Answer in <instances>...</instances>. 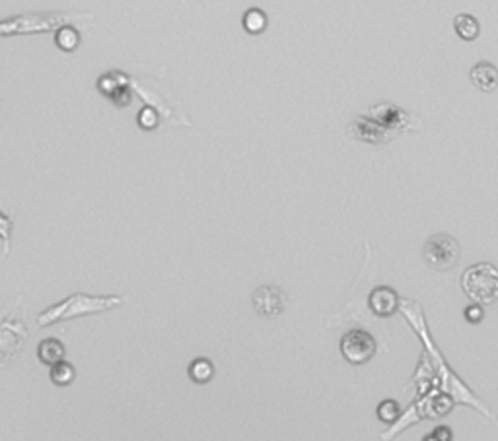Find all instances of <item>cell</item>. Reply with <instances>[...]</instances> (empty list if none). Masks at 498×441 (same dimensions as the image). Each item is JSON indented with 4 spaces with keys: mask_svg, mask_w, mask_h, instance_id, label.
I'll list each match as a JSON object with an SVG mask.
<instances>
[{
    "mask_svg": "<svg viewBox=\"0 0 498 441\" xmlns=\"http://www.w3.org/2000/svg\"><path fill=\"white\" fill-rule=\"evenodd\" d=\"M119 306H123L121 295H90L76 292V294L68 295L55 306L43 309L37 315V325L49 327V325H55L61 321H70V319H76V317L105 313V311Z\"/></svg>",
    "mask_w": 498,
    "mask_h": 441,
    "instance_id": "obj_1",
    "label": "cell"
},
{
    "mask_svg": "<svg viewBox=\"0 0 498 441\" xmlns=\"http://www.w3.org/2000/svg\"><path fill=\"white\" fill-rule=\"evenodd\" d=\"M90 18L82 14H65V12H25L6 20H0V37L12 35H34V34H57L61 27H65L72 20Z\"/></svg>",
    "mask_w": 498,
    "mask_h": 441,
    "instance_id": "obj_2",
    "label": "cell"
},
{
    "mask_svg": "<svg viewBox=\"0 0 498 441\" xmlns=\"http://www.w3.org/2000/svg\"><path fill=\"white\" fill-rule=\"evenodd\" d=\"M462 288L477 306H490L498 302V269L490 262L471 264L462 274Z\"/></svg>",
    "mask_w": 498,
    "mask_h": 441,
    "instance_id": "obj_3",
    "label": "cell"
},
{
    "mask_svg": "<svg viewBox=\"0 0 498 441\" xmlns=\"http://www.w3.org/2000/svg\"><path fill=\"white\" fill-rule=\"evenodd\" d=\"M459 243L453 236L448 234H436L426 239L424 247H422V257L426 260V264L434 271L444 272L453 269L459 260Z\"/></svg>",
    "mask_w": 498,
    "mask_h": 441,
    "instance_id": "obj_4",
    "label": "cell"
},
{
    "mask_svg": "<svg viewBox=\"0 0 498 441\" xmlns=\"http://www.w3.org/2000/svg\"><path fill=\"white\" fill-rule=\"evenodd\" d=\"M378 350V342L364 328H351L340 339V354L352 365H362L370 362Z\"/></svg>",
    "mask_w": 498,
    "mask_h": 441,
    "instance_id": "obj_5",
    "label": "cell"
},
{
    "mask_svg": "<svg viewBox=\"0 0 498 441\" xmlns=\"http://www.w3.org/2000/svg\"><path fill=\"white\" fill-rule=\"evenodd\" d=\"M370 117L376 123H380L385 128L393 131L396 135L403 131H417L422 123L415 115L403 111L401 107H397L393 103H378L370 109Z\"/></svg>",
    "mask_w": 498,
    "mask_h": 441,
    "instance_id": "obj_6",
    "label": "cell"
},
{
    "mask_svg": "<svg viewBox=\"0 0 498 441\" xmlns=\"http://www.w3.org/2000/svg\"><path fill=\"white\" fill-rule=\"evenodd\" d=\"M253 309L265 319H274L288 306V295L279 286H261L251 294Z\"/></svg>",
    "mask_w": 498,
    "mask_h": 441,
    "instance_id": "obj_7",
    "label": "cell"
},
{
    "mask_svg": "<svg viewBox=\"0 0 498 441\" xmlns=\"http://www.w3.org/2000/svg\"><path fill=\"white\" fill-rule=\"evenodd\" d=\"M98 91L103 93L107 100H111L117 107H127L133 102L131 80L121 70H111L98 80Z\"/></svg>",
    "mask_w": 498,
    "mask_h": 441,
    "instance_id": "obj_8",
    "label": "cell"
},
{
    "mask_svg": "<svg viewBox=\"0 0 498 441\" xmlns=\"http://www.w3.org/2000/svg\"><path fill=\"white\" fill-rule=\"evenodd\" d=\"M349 135L358 138V140H364V142H370V144H384V142H389L391 138H396V133L385 128L380 123H376L372 117H358L354 119L351 125H349Z\"/></svg>",
    "mask_w": 498,
    "mask_h": 441,
    "instance_id": "obj_9",
    "label": "cell"
},
{
    "mask_svg": "<svg viewBox=\"0 0 498 441\" xmlns=\"http://www.w3.org/2000/svg\"><path fill=\"white\" fill-rule=\"evenodd\" d=\"M368 304H370V309L378 317H389L396 313L397 309L401 307V302H399V295L393 288L389 286H380L376 288L370 297H368Z\"/></svg>",
    "mask_w": 498,
    "mask_h": 441,
    "instance_id": "obj_10",
    "label": "cell"
},
{
    "mask_svg": "<svg viewBox=\"0 0 498 441\" xmlns=\"http://www.w3.org/2000/svg\"><path fill=\"white\" fill-rule=\"evenodd\" d=\"M469 78H471V82H473V86H475L477 90H481V91L497 90L498 68L495 67L492 63L481 60V63H477L475 67L471 68Z\"/></svg>",
    "mask_w": 498,
    "mask_h": 441,
    "instance_id": "obj_11",
    "label": "cell"
},
{
    "mask_svg": "<svg viewBox=\"0 0 498 441\" xmlns=\"http://www.w3.org/2000/svg\"><path fill=\"white\" fill-rule=\"evenodd\" d=\"M65 356H67V348L65 344L58 339H45L39 342L37 346V358L39 362L45 363V365H57V363L65 362Z\"/></svg>",
    "mask_w": 498,
    "mask_h": 441,
    "instance_id": "obj_12",
    "label": "cell"
},
{
    "mask_svg": "<svg viewBox=\"0 0 498 441\" xmlns=\"http://www.w3.org/2000/svg\"><path fill=\"white\" fill-rule=\"evenodd\" d=\"M453 30L464 41H475L481 34V25L471 14H457L453 20Z\"/></svg>",
    "mask_w": 498,
    "mask_h": 441,
    "instance_id": "obj_13",
    "label": "cell"
},
{
    "mask_svg": "<svg viewBox=\"0 0 498 441\" xmlns=\"http://www.w3.org/2000/svg\"><path fill=\"white\" fill-rule=\"evenodd\" d=\"M187 374H189V379L193 383L206 385L215 377V363L210 362L208 358H197L189 363Z\"/></svg>",
    "mask_w": 498,
    "mask_h": 441,
    "instance_id": "obj_14",
    "label": "cell"
},
{
    "mask_svg": "<svg viewBox=\"0 0 498 441\" xmlns=\"http://www.w3.org/2000/svg\"><path fill=\"white\" fill-rule=\"evenodd\" d=\"M55 43L61 51L65 53H72L76 51V47L80 45V34L74 25H65L61 27L57 34H55Z\"/></svg>",
    "mask_w": 498,
    "mask_h": 441,
    "instance_id": "obj_15",
    "label": "cell"
},
{
    "mask_svg": "<svg viewBox=\"0 0 498 441\" xmlns=\"http://www.w3.org/2000/svg\"><path fill=\"white\" fill-rule=\"evenodd\" d=\"M243 27H246V32L253 35L263 34L267 30V14L261 8H249L243 14Z\"/></svg>",
    "mask_w": 498,
    "mask_h": 441,
    "instance_id": "obj_16",
    "label": "cell"
},
{
    "mask_svg": "<svg viewBox=\"0 0 498 441\" xmlns=\"http://www.w3.org/2000/svg\"><path fill=\"white\" fill-rule=\"evenodd\" d=\"M49 377H51V381L58 387H67L74 381V377H76V370H74V365L68 362H61L57 365H53L51 368V372H49Z\"/></svg>",
    "mask_w": 498,
    "mask_h": 441,
    "instance_id": "obj_17",
    "label": "cell"
},
{
    "mask_svg": "<svg viewBox=\"0 0 498 441\" xmlns=\"http://www.w3.org/2000/svg\"><path fill=\"white\" fill-rule=\"evenodd\" d=\"M399 414H401V407H399V403L393 400V398L382 400L380 407H378V418L382 420V422H385V424L396 422Z\"/></svg>",
    "mask_w": 498,
    "mask_h": 441,
    "instance_id": "obj_18",
    "label": "cell"
},
{
    "mask_svg": "<svg viewBox=\"0 0 498 441\" xmlns=\"http://www.w3.org/2000/svg\"><path fill=\"white\" fill-rule=\"evenodd\" d=\"M136 123L144 131H156L160 126V115L152 109V107H142L138 115H136Z\"/></svg>",
    "mask_w": 498,
    "mask_h": 441,
    "instance_id": "obj_19",
    "label": "cell"
},
{
    "mask_svg": "<svg viewBox=\"0 0 498 441\" xmlns=\"http://www.w3.org/2000/svg\"><path fill=\"white\" fill-rule=\"evenodd\" d=\"M12 229H14V222H12L10 216L0 212V241L4 243V255H6V257H8V253H10Z\"/></svg>",
    "mask_w": 498,
    "mask_h": 441,
    "instance_id": "obj_20",
    "label": "cell"
},
{
    "mask_svg": "<svg viewBox=\"0 0 498 441\" xmlns=\"http://www.w3.org/2000/svg\"><path fill=\"white\" fill-rule=\"evenodd\" d=\"M464 313H465V319H467L469 323H473V325L481 323V321H483V317H485L483 306H477V304H473V306H469V307H465Z\"/></svg>",
    "mask_w": 498,
    "mask_h": 441,
    "instance_id": "obj_21",
    "label": "cell"
},
{
    "mask_svg": "<svg viewBox=\"0 0 498 441\" xmlns=\"http://www.w3.org/2000/svg\"><path fill=\"white\" fill-rule=\"evenodd\" d=\"M432 436H434V438H436L438 441H452V431L448 430L446 426H440V428H436Z\"/></svg>",
    "mask_w": 498,
    "mask_h": 441,
    "instance_id": "obj_22",
    "label": "cell"
},
{
    "mask_svg": "<svg viewBox=\"0 0 498 441\" xmlns=\"http://www.w3.org/2000/svg\"><path fill=\"white\" fill-rule=\"evenodd\" d=\"M424 441H438V440H436L434 436H426V438H424Z\"/></svg>",
    "mask_w": 498,
    "mask_h": 441,
    "instance_id": "obj_23",
    "label": "cell"
}]
</instances>
